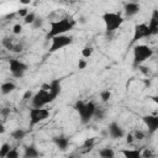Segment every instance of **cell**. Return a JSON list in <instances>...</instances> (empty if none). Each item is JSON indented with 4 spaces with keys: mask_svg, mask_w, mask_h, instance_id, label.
I'll use <instances>...</instances> for the list:
<instances>
[{
    "mask_svg": "<svg viewBox=\"0 0 158 158\" xmlns=\"http://www.w3.org/2000/svg\"><path fill=\"white\" fill-rule=\"evenodd\" d=\"M73 26H74V23L69 19H60V20H57V21H52L47 37L52 38V37H56V36L64 35L65 32L70 31L73 28Z\"/></svg>",
    "mask_w": 158,
    "mask_h": 158,
    "instance_id": "obj_1",
    "label": "cell"
},
{
    "mask_svg": "<svg viewBox=\"0 0 158 158\" xmlns=\"http://www.w3.org/2000/svg\"><path fill=\"white\" fill-rule=\"evenodd\" d=\"M74 109L78 111L80 118H81V122L83 123H86L89 120H91L94 117V112L96 110V105L93 102V101H89V102H84L81 100H78L74 105Z\"/></svg>",
    "mask_w": 158,
    "mask_h": 158,
    "instance_id": "obj_2",
    "label": "cell"
},
{
    "mask_svg": "<svg viewBox=\"0 0 158 158\" xmlns=\"http://www.w3.org/2000/svg\"><path fill=\"white\" fill-rule=\"evenodd\" d=\"M153 56V49L147 44H136L133 47V64L139 65Z\"/></svg>",
    "mask_w": 158,
    "mask_h": 158,
    "instance_id": "obj_3",
    "label": "cell"
},
{
    "mask_svg": "<svg viewBox=\"0 0 158 158\" xmlns=\"http://www.w3.org/2000/svg\"><path fill=\"white\" fill-rule=\"evenodd\" d=\"M102 20L107 32H114L123 22V17L117 12H105L102 15Z\"/></svg>",
    "mask_w": 158,
    "mask_h": 158,
    "instance_id": "obj_4",
    "label": "cell"
},
{
    "mask_svg": "<svg viewBox=\"0 0 158 158\" xmlns=\"http://www.w3.org/2000/svg\"><path fill=\"white\" fill-rule=\"evenodd\" d=\"M73 42V37L68 35H60L51 38V46H49V52H56L59 51L67 46H69Z\"/></svg>",
    "mask_w": 158,
    "mask_h": 158,
    "instance_id": "obj_5",
    "label": "cell"
},
{
    "mask_svg": "<svg viewBox=\"0 0 158 158\" xmlns=\"http://www.w3.org/2000/svg\"><path fill=\"white\" fill-rule=\"evenodd\" d=\"M48 116H49V111L47 109H43V107L35 109V107H32L30 110V126L32 127V126L40 123L41 121L46 120Z\"/></svg>",
    "mask_w": 158,
    "mask_h": 158,
    "instance_id": "obj_6",
    "label": "cell"
},
{
    "mask_svg": "<svg viewBox=\"0 0 158 158\" xmlns=\"http://www.w3.org/2000/svg\"><path fill=\"white\" fill-rule=\"evenodd\" d=\"M52 102L49 95H48V91H44L42 89H40L33 96H32V106L35 109H41V107H44V105Z\"/></svg>",
    "mask_w": 158,
    "mask_h": 158,
    "instance_id": "obj_7",
    "label": "cell"
},
{
    "mask_svg": "<svg viewBox=\"0 0 158 158\" xmlns=\"http://www.w3.org/2000/svg\"><path fill=\"white\" fill-rule=\"evenodd\" d=\"M9 68H10V72L14 77L21 78L23 75V73L26 72V69H27V64H25L23 62L19 60V59H10Z\"/></svg>",
    "mask_w": 158,
    "mask_h": 158,
    "instance_id": "obj_8",
    "label": "cell"
},
{
    "mask_svg": "<svg viewBox=\"0 0 158 158\" xmlns=\"http://www.w3.org/2000/svg\"><path fill=\"white\" fill-rule=\"evenodd\" d=\"M149 37V31H148V26L147 23H138L135 26V33H133V38L132 42H137L141 38H146Z\"/></svg>",
    "mask_w": 158,
    "mask_h": 158,
    "instance_id": "obj_9",
    "label": "cell"
},
{
    "mask_svg": "<svg viewBox=\"0 0 158 158\" xmlns=\"http://www.w3.org/2000/svg\"><path fill=\"white\" fill-rule=\"evenodd\" d=\"M143 122L146 123V126L148 127L151 133L157 131V128H158V117L156 115H146V116H143Z\"/></svg>",
    "mask_w": 158,
    "mask_h": 158,
    "instance_id": "obj_10",
    "label": "cell"
},
{
    "mask_svg": "<svg viewBox=\"0 0 158 158\" xmlns=\"http://www.w3.org/2000/svg\"><path fill=\"white\" fill-rule=\"evenodd\" d=\"M60 93V81L58 79H54L49 83V90H48V95L51 98V100L53 101Z\"/></svg>",
    "mask_w": 158,
    "mask_h": 158,
    "instance_id": "obj_11",
    "label": "cell"
},
{
    "mask_svg": "<svg viewBox=\"0 0 158 158\" xmlns=\"http://www.w3.org/2000/svg\"><path fill=\"white\" fill-rule=\"evenodd\" d=\"M107 131H109L110 137H112V138H115V139L121 138V137L123 136V130H122V128L118 126V123H116V122H111V123L109 125Z\"/></svg>",
    "mask_w": 158,
    "mask_h": 158,
    "instance_id": "obj_12",
    "label": "cell"
},
{
    "mask_svg": "<svg viewBox=\"0 0 158 158\" xmlns=\"http://www.w3.org/2000/svg\"><path fill=\"white\" fill-rule=\"evenodd\" d=\"M147 26H148L149 36H153V35H157L158 33V11L157 10H154L153 16L149 20V23Z\"/></svg>",
    "mask_w": 158,
    "mask_h": 158,
    "instance_id": "obj_13",
    "label": "cell"
},
{
    "mask_svg": "<svg viewBox=\"0 0 158 158\" xmlns=\"http://www.w3.org/2000/svg\"><path fill=\"white\" fill-rule=\"evenodd\" d=\"M141 10V6L137 4V2H128L125 5V14L126 16H133L136 14H138Z\"/></svg>",
    "mask_w": 158,
    "mask_h": 158,
    "instance_id": "obj_14",
    "label": "cell"
},
{
    "mask_svg": "<svg viewBox=\"0 0 158 158\" xmlns=\"http://www.w3.org/2000/svg\"><path fill=\"white\" fill-rule=\"evenodd\" d=\"M121 153L123 154V158H142V149L135 148V149H122Z\"/></svg>",
    "mask_w": 158,
    "mask_h": 158,
    "instance_id": "obj_15",
    "label": "cell"
},
{
    "mask_svg": "<svg viewBox=\"0 0 158 158\" xmlns=\"http://www.w3.org/2000/svg\"><path fill=\"white\" fill-rule=\"evenodd\" d=\"M53 142H54V144H56L60 151H65V149L68 148V144H69V141H68V138H65V137H54V138H53Z\"/></svg>",
    "mask_w": 158,
    "mask_h": 158,
    "instance_id": "obj_16",
    "label": "cell"
},
{
    "mask_svg": "<svg viewBox=\"0 0 158 158\" xmlns=\"http://www.w3.org/2000/svg\"><path fill=\"white\" fill-rule=\"evenodd\" d=\"M38 156H40V153L35 146H28L25 148L23 158H38Z\"/></svg>",
    "mask_w": 158,
    "mask_h": 158,
    "instance_id": "obj_17",
    "label": "cell"
},
{
    "mask_svg": "<svg viewBox=\"0 0 158 158\" xmlns=\"http://www.w3.org/2000/svg\"><path fill=\"white\" fill-rule=\"evenodd\" d=\"M15 89H16V85H15L12 81H6V83H2V84L0 85V91H1L2 94H5V95L12 93Z\"/></svg>",
    "mask_w": 158,
    "mask_h": 158,
    "instance_id": "obj_18",
    "label": "cell"
},
{
    "mask_svg": "<svg viewBox=\"0 0 158 158\" xmlns=\"http://www.w3.org/2000/svg\"><path fill=\"white\" fill-rule=\"evenodd\" d=\"M99 156L101 158H115V152H114L112 148L105 147V148H101L99 151Z\"/></svg>",
    "mask_w": 158,
    "mask_h": 158,
    "instance_id": "obj_19",
    "label": "cell"
},
{
    "mask_svg": "<svg viewBox=\"0 0 158 158\" xmlns=\"http://www.w3.org/2000/svg\"><path fill=\"white\" fill-rule=\"evenodd\" d=\"M11 136H12L14 139H16V141H21L22 138H25V136H26V131L22 130V128H16L15 131L11 132Z\"/></svg>",
    "mask_w": 158,
    "mask_h": 158,
    "instance_id": "obj_20",
    "label": "cell"
},
{
    "mask_svg": "<svg viewBox=\"0 0 158 158\" xmlns=\"http://www.w3.org/2000/svg\"><path fill=\"white\" fill-rule=\"evenodd\" d=\"M10 149H11V147H10L9 143H4V144H1V146H0V158H5L6 154L10 152Z\"/></svg>",
    "mask_w": 158,
    "mask_h": 158,
    "instance_id": "obj_21",
    "label": "cell"
},
{
    "mask_svg": "<svg viewBox=\"0 0 158 158\" xmlns=\"http://www.w3.org/2000/svg\"><path fill=\"white\" fill-rule=\"evenodd\" d=\"M100 99H101V101L107 102V101L111 99V91H110V90H102V91L100 93Z\"/></svg>",
    "mask_w": 158,
    "mask_h": 158,
    "instance_id": "obj_22",
    "label": "cell"
},
{
    "mask_svg": "<svg viewBox=\"0 0 158 158\" xmlns=\"http://www.w3.org/2000/svg\"><path fill=\"white\" fill-rule=\"evenodd\" d=\"M35 20H36V15H35L33 12H28V14L23 17V21H25V23H27V25H28V23L32 25Z\"/></svg>",
    "mask_w": 158,
    "mask_h": 158,
    "instance_id": "obj_23",
    "label": "cell"
},
{
    "mask_svg": "<svg viewBox=\"0 0 158 158\" xmlns=\"http://www.w3.org/2000/svg\"><path fill=\"white\" fill-rule=\"evenodd\" d=\"M91 54H93V48L91 47H84L83 49H81V56L84 57V58H89V57H91Z\"/></svg>",
    "mask_w": 158,
    "mask_h": 158,
    "instance_id": "obj_24",
    "label": "cell"
},
{
    "mask_svg": "<svg viewBox=\"0 0 158 158\" xmlns=\"http://www.w3.org/2000/svg\"><path fill=\"white\" fill-rule=\"evenodd\" d=\"M94 143H95V138H94V137H91V138H88V139L84 142V148H86L88 151H90V149L93 148Z\"/></svg>",
    "mask_w": 158,
    "mask_h": 158,
    "instance_id": "obj_25",
    "label": "cell"
},
{
    "mask_svg": "<svg viewBox=\"0 0 158 158\" xmlns=\"http://www.w3.org/2000/svg\"><path fill=\"white\" fill-rule=\"evenodd\" d=\"M144 132H142V131H139V130H137V131H135V133H133V138L135 139H138V141H141V139H143L144 138Z\"/></svg>",
    "mask_w": 158,
    "mask_h": 158,
    "instance_id": "obj_26",
    "label": "cell"
},
{
    "mask_svg": "<svg viewBox=\"0 0 158 158\" xmlns=\"http://www.w3.org/2000/svg\"><path fill=\"white\" fill-rule=\"evenodd\" d=\"M12 32H14V35H20V33L22 32V25H20V23L14 25V27H12Z\"/></svg>",
    "mask_w": 158,
    "mask_h": 158,
    "instance_id": "obj_27",
    "label": "cell"
},
{
    "mask_svg": "<svg viewBox=\"0 0 158 158\" xmlns=\"http://www.w3.org/2000/svg\"><path fill=\"white\" fill-rule=\"evenodd\" d=\"M5 158H19V152H17V149H10V152L6 154Z\"/></svg>",
    "mask_w": 158,
    "mask_h": 158,
    "instance_id": "obj_28",
    "label": "cell"
},
{
    "mask_svg": "<svg viewBox=\"0 0 158 158\" xmlns=\"http://www.w3.org/2000/svg\"><path fill=\"white\" fill-rule=\"evenodd\" d=\"M42 23H43V20H42L41 17H36V20L33 21L32 26H33V28H38V27L42 26Z\"/></svg>",
    "mask_w": 158,
    "mask_h": 158,
    "instance_id": "obj_29",
    "label": "cell"
},
{
    "mask_svg": "<svg viewBox=\"0 0 158 158\" xmlns=\"http://www.w3.org/2000/svg\"><path fill=\"white\" fill-rule=\"evenodd\" d=\"M27 14H28V9L27 7H21L20 10H17V15L21 16V17H25Z\"/></svg>",
    "mask_w": 158,
    "mask_h": 158,
    "instance_id": "obj_30",
    "label": "cell"
},
{
    "mask_svg": "<svg viewBox=\"0 0 158 158\" xmlns=\"http://www.w3.org/2000/svg\"><path fill=\"white\" fill-rule=\"evenodd\" d=\"M94 116L98 117L99 120H102V117H104V112H102V110L96 107V110H95V112H94Z\"/></svg>",
    "mask_w": 158,
    "mask_h": 158,
    "instance_id": "obj_31",
    "label": "cell"
},
{
    "mask_svg": "<svg viewBox=\"0 0 158 158\" xmlns=\"http://www.w3.org/2000/svg\"><path fill=\"white\" fill-rule=\"evenodd\" d=\"M142 158H152V152L149 149L142 151Z\"/></svg>",
    "mask_w": 158,
    "mask_h": 158,
    "instance_id": "obj_32",
    "label": "cell"
},
{
    "mask_svg": "<svg viewBox=\"0 0 158 158\" xmlns=\"http://www.w3.org/2000/svg\"><path fill=\"white\" fill-rule=\"evenodd\" d=\"M11 51H12V52H21V51H22V46H21L20 43H15Z\"/></svg>",
    "mask_w": 158,
    "mask_h": 158,
    "instance_id": "obj_33",
    "label": "cell"
},
{
    "mask_svg": "<svg viewBox=\"0 0 158 158\" xmlns=\"http://www.w3.org/2000/svg\"><path fill=\"white\" fill-rule=\"evenodd\" d=\"M86 64H88V63H86L84 59H80L79 63H78V68H79V69H84V68L86 67Z\"/></svg>",
    "mask_w": 158,
    "mask_h": 158,
    "instance_id": "obj_34",
    "label": "cell"
},
{
    "mask_svg": "<svg viewBox=\"0 0 158 158\" xmlns=\"http://www.w3.org/2000/svg\"><path fill=\"white\" fill-rule=\"evenodd\" d=\"M133 141H135V138H133V135H132V133H128V135L126 136V142H127L128 144H131Z\"/></svg>",
    "mask_w": 158,
    "mask_h": 158,
    "instance_id": "obj_35",
    "label": "cell"
},
{
    "mask_svg": "<svg viewBox=\"0 0 158 158\" xmlns=\"http://www.w3.org/2000/svg\"><path fill=\"white\" fill-rule=\"evenodd\" d=\"M33 96V93L31 91V90H27L25 94H23V100H27L28 98H32Z\"/></svg>",
    "mask_w": 158,
    "mask_h": 158,
    "instance_id": "obj_36",
    "label": "cell"
},
{
    "mask_svg": "<svg viewBox=\"0 0 158 158\" xmlns=\"http://www.w3.org/2000/svg\"><path fill=\"white\" fill-rule=\"evenodd\" d=\"M1 114H2L4 116H7V115L10 114V109H7V107H4V109L1 110Z\"/></svg>",
    "mask_w": 158,
    "mask_h": 158,
    "instance_id": "obj_37",
    "label": "cell"
},
{
    "mask_svg": "<svg viewBox=\"0 0 158 158\" xmlns=\"http://www.w3.org/2000/svg\"><path fill=\"white\" fill-rule=\"evenodd\" d=\"M139 69H141V72H143L144 74H148V73H149V70H147L148 68H146V67H142V65H139Z\"/></svg>",
    "mask_w": 158,
    "mask_h": 158,
    "instance_id": "obj_38",
    "label": "cell"
},
{
    "mask_svg": "<svg viewBox=\"0 0 158 158\" xmlns=\"http://www.w3.org/2000/svg\"><path fill=\"white\" fill-rule=\"evenodd\" d=\"M5 126L2 125V123H0V135H2V133H5Z\"/></svg>",
    "mask_w": 158,
    "mask_h": 158,
    "instance_id": "obj_39",
    "label": "cell"
},
{
    "mask_svg": "<svg viewBox=\"0 0 158 158\" xmlns=\"http://www.w3.org/2000/svg\"><path fill=\"white\" fill-rule=\"evenodd\" d=\"M21 2H22V4H30V1H26V0H22Z\"/></svg>",
    "mask_w": 158,
    "mask_h": 158,
    "instance_id": "obj_40",
    "label": "cell"
}]
</instances>
